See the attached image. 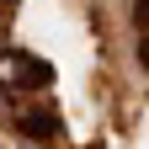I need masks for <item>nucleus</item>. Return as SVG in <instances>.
I'll list each match as a JSON object with an SVG mask.
<instances>
[{
	"instance_id": "nucleus-1",
	"label": "nucleus",
	"mask_w": 149,
	"mask_h": 149,
	"mask_svg": "<svg viewBox=\"0 0 149 149\" xmlns=\"http://www.w3.org/2000/svg\"><path fill=\"white\" fill-rule=\"evenodd\" d=\"M11 74H16V85H27V91L53 85V64L37 59V53H27V48H11Z\"/></svg>"
},
{
	"instance_id": "nucleus-2",
	"label": "nucleus",
	"mask_w": 149,
	"mask_h": 149,
	"mask_svg": "<svg viewBox=\"0 0 149 149\" xmlns=\"http://www.w3.org/2000/svg\"><path fill=\"white\" fill-rule=\"evenodd\" d=\"M16 128H22L27 139H37V144H59V139H64V123H59V112H27V117L16 123Z\"/></svg>"
},
{
	"instance_id": "nucleus-3",
	"label": "nucleus",
	"mask_w": 149,
	"mask_h": 149,
	"mask_svg": "<svg viewBox=\"0 0 149 149\" xmlns=\"http://www.w3.org/2000/svg\"><path fill=\"white\" fill-rule=\"evenodd\" d=\"M0 117H11V91H6V80H0Z\"/></svg>"
},
{
	"instance_id": "nucleus-4",
	"label": "nucleus",
	"mask_w": 149,
	"mask_h": 149,
	"mask_svg": "<svg viewBox=\"0 0 149 149\" xmlns=\"http://www.w3.org/2000/svg\"><path fill=\"white\" fill-rule=\"evenodd\" d=\"M0 6H16V0H0Z\"/></svg>"
}]
</instances>
